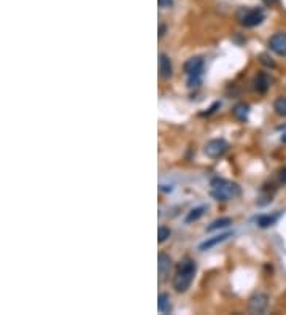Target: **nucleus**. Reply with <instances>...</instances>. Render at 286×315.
<instances>
[{
  "label": "nucleus",
  "instance_id": "obj_1",
  "mask_svg": "<svg viewBox=\"0 0 286 315\" xmlns=\"http://www.w3.org/2000/svg\"><path fill=\"white\" fill-rule=\"evenodd\" d=\"M197 271V264L196 261L191 258H185L183 261L180 262L177 267V272H175L173 277V288L178 293H185L188 291V288L191 287L194 275H196Z\"/></svg>",
  "mask_w": 286,
  "mask_h": 315
},
{
  "label": "nucleus",
  "instance_id": "obj_2",
  "mask_svg": "<svg viewBox=\"0 0 286 315\" xmlns=\"http://www.w3.org/2000/svg\"><path fill=\"white\" fill-rule=\"evenodd\" d=\"M210 186H212V196L221 202L237 198V196H240V193H242L237 183L224 180V179H213Z\"/></svg>",
  "mask_w": 286,
  "mask_h": 315
},
{
  "label": "nucleus",
  "instance_id": "obj_3",
  "mask_svg": "<svg viewBox=\"0 0 286 315\" xmlns=\"http://www.w3.org/2000/svg\"><path fill=\"white\" fill-rule=\"evenodd\" d=\"M185 74L188 75V86L190 88H197L200 84V77L204 72V57L196 56L188 59L183 65Z\"/></svg>",
  "mask_w": 286,
  "mask_h": 315
},
{
  "label": "nucleus",
  "instance_id": "obj_4",
  "mask_svg": "<svg viewBox=\"0 0 286 315\" xmlns=\"http://www.w3.org/2000/svg\"><path fill=\"white\" fill-rule=\"evenodd\" d=\"M237 19L243 27H256V26L262 24L265 15L259 8H240L237 13Z\"/></svg>",
  "mask_w": 286,
  "mask_h": 315
},
{
  "label": "nucleus",
  "instance_id": "obj_5",
  "mask_svg": "<svg viewBox=\"0 0 286 315\" xmlns=\"http://www.w3.org/2000/svg\"><path fill=\"white\" fill-rule=\"evenodd\" d=\"M229 145H227V142L224 139H213L210 142H207V145L204 148L205 155L212 158V159H216V158H221L226 152Z\"/></svg>",
  "mask_w": 286,
  "mask_h": 315
},
{
  "label": "nucleus",
  "instance_id": "obj_6",
  "mask_svg": "<svg viewBox=\"0 0 286 315\" xmlns=\"http://www.w3.org/2000/svg\"><path fill=\"white\" fill-rule=\"evenodd\" d=\"M267 306H269V296L264 293L253 294L248 301V311L251 314H264L267 311Z\"/></svg>",
  "mask_w": 286,
  "mask_h": 315
},
{
  "label": "nucleus",
  "instance_id": "obj_7",
  "mask_svg": "<svg viewBox=\"0 0 286 315\" xmlns=\"http://www.w3.org/2000/svg\"><path fill=\"white\" fill-rule=\"evenodd\" d=\"M269 48L274 51L275 54L286 57V34L278 32V34L272 35L269 40Z\"/></svg>",
  "mask_w": 286,
  "mask_h": 315
},
{
  "label": "nucleus",
  "instance_id": "obj_8",
  "mask_svg": "<svg viewBox=\"0 0 286 315\" xmlns=\"http://www.w3.org/2000/svg\"><path fill=\"white\" fill-rule=\"evenodd\" d=\"M172 269V258L167 253H159L158 257V271H159V282H162Z\"/></svg>",
  "mask_w": 286,
  "mask_h": 315
},
{
  "label": "nucleus",
  "instance_id": "obj_9",
  "mask_svg": "<svg viewBox=\"0 0 286 315\" xmlns=\"http://www.w3.org/2000/svg\"><path fill=\"white\" fill-rule=\"evenodd\" d=\"M173 74V69H172V62H170V57L167 54H159V75L161 78L164 80H168Z\"/></svg>",
  "mask_w": 286,
  "mask_h": 315
},
{
  "label": "nucleus",
  "instance_id": "obj_10",
  "mask_svg": "<svg viewBox=\"0 0 286 315\" xmlns=\"http://www.w3.org/2000/svg\"><path fill=\"white\" fill-rule=\"evenodd\" d=\"M231 236H232V233H223V234H218V236H214V237L207 239L205 242H202V244L199 245V250H200V252L210 250V248L216 247L218 244H221V242H224L226 239H229Z\"/></svg>",
  "mask_w": 286,
  "mask_h": 315
},
{
  "label": "nucleus",
  "instance_id": "obj_11",
  "mask_svg": "<svg viewBox=\"0 0 286 315\" xmlns=\"http://www.w3.org/2000/svg\"><path fill=\"white\" fill-rule=\"evenodd\" d=\"M270 83H272V80L267 74H259V75H256L255 81H253V88H255V91H258L259 94H264L269 91Z\"/></svg>",
  "mask_w": 286,
  "mask_h": 315
},
{
  "label": "nucleus",
  "instance_id": "obj_12",
  "mask_svg": "<svg viewBox=\"0 0 286 315\" xmlns=\"http://www.w3.org/2000/svg\"><path fill=\"white\" fill-rule=\"evenodd\" d=\"M232 115L236 116L238 121H246L248 120V115H250V105L245 104V102L237 104L236 107L232 108Z\"/></svg>",
  "mask_w": 286,
  "mask_h": 315
},
{
  "label": "nucleus",
  "instance_id": "obj_13",
  "mask_svg": "<svg viewBox=\"0 0 286 315\" xmlns=\"http://www.w3.org/2000/svg\"><path fill=\"white\" fill-rule=\"evenodd\" d=\"M158 311L161 314H170L172 312V303L170 296L167 293H161L158 296Z\"/></svg>",
  "mask_w": 286,
  "mask_h": 315
},
{
  "label": "nucleus",
  "instance_id": "obj_14",
  "mask_svg": "<svg viewBox=\"0 0 286 315\" xmlns=\"http://www.w3.org/2000/svg\"><path fill=\"white\" fill-rule=\"evenodd\" d=\"M282 213H274V215H261L256 218V225L259 228H269V226H274L277 220L280 218Z\"/></svg>",
  "mask_w": 286,
  "mask_h": 315
},
{
  "label": "nucleus",
  "instance_id": "obj_15",
  "mask_svg": "<svg viewBox=\"0 0 286 315\" xmlns=\"http://www.w3.org/2000/svg\"><path fill=\"white\" fill-rule=\"evenodd\" d=\"M232 225V220L229 216H223V218H218L210 223V226L207 228V231L213 233V231H218V229H224V228H229Z\"/></svg>",
  "mask_w": 286,
  "mask_h": 315
},
{
  "label": "nucleus",
  "instance_id": "obj_16",
  "mask_svg": "<svg viewBox=\"0 0 286 315\" xmlns=\"http://www.w3.org/2000/svg\"><path fill=\"white\" fill-rule=\"evenodd\" d=\"M205 210H207V207L205 206H200V207H196V209H192L190 213L186 215V218H185V221L186 223H192V221H197L200 216H202L204 213H205Z\"/></svg>",
  "mask_w": 286,
  "mask_h": 315
},
{
  "label": "nucleus",
  "instance_id": "obj_17",
  "mask_svg": "<svg viewBox=\"0 0 286 315\" xmlns=\"http://www.w3.org/2000/svg\"><path fill=\"white\" fill-rule=\"evenodd\" d=\"M274 110L277 115L280 116H286V97H278V99L274 102Z\"/></svg>",
  "mask_w": 286,
  "mask_h": 315
},
{
  "label": "nucleus",
  "instance_id": "obj_18",
  "mask_svg": "<svg viewBox=\"0 0 286 315\" xmlns=\"http://www.w3.org/2000/svg\"><path fill=\"white\" fill-rule=\"evenodd\" d=\"M170 234H172L170 229L166 228V226H161V228L158 229V242H159V244H162V242H166L168 237H170Z\"/></svg>",
  "mask_w": 286,
  "mask_h": 315
},
{
  "label": "nucleus",
  "instance_id": "obj_19",
  "mask_svg": "<svg viewBox=\"0 0 286 315\" xmlns=\"http://www.w3.org/2000/svg\"><path fill=\"white\" fill-rule=\"evenodd\" d=\"M158 5L161 10H167V8H172L173 5V0H158Z\"/></svg>",
  "mask_w": 286,
  "mask_h": 315
},
{
  "label": "nucleus",
  "instance_id": "obj_20",
  "mask_svg": "<svg viewBox=\"0 0 286 315\" xmlns=\"http://www.w3.org/2000/svg\"><path fill=\"white\" fill-rule=\"evenodd\" d=\"M261 62L265 64V65H269V67H275V62L272 61V59H270L269 56H265V54L261 56Z\"/></svg>",
  "mask_w": 286,
  "mask_h": 315
},
{
  "label": "nucleus",
  "instance_id": "obj_21",
  "mask_svg": "<svg viewBox=\"0 0 286 315\" xmlns=\"http://www.w3.org/2000/svg\"><path fill=\"white\" fill-rule=\"evenodd\" d=\"M219 107H221V104H219V102H214V104L212 105V107H210L209 110H207L205 113H202V115H204V116H205V115H212L213 111H216V108H219Z\"/></svg>",
  "mask_w": 286,
  "mask_h": 315
},
{
  "label": "nucleus",
  "instance_id": "obj_22",
  "mask_svg": "<svg viewBox=\"0 0 286 315\" xmlns=\"http://www.w3.org/2000/svg\"><path fill=\"white\" fill-rule=\"evenodd\" d=\"M278 177H280V182L286 183V167L280 170V175H278Z\"/></svg>",
  "mask_w": 286,
  "mask_h": 315
},
{
  "label": "nucleus",
  "instance_id": "obj_23",
  "mask_svg": "<svg viewBox=\"0 0 286 315\" xmlns=\"http://www.w3.org/2000/svg\"><path fill=\"white\" fill-rule=\"evenodd\" d=\"M164 34H166V26H159V38H162L164 37Z\"/></svg>",
  "mask_w": 286,
  "mask_h": 315
},
{
  "label": "nucleus",
  "instance_id": "obj_24",
  "mask_svg": "<svg viewBox=\"0 0 286 315\" xmlns=\"http://www.w3.org/2000/svg\"><path fill=\"white\" fill-rule=\"evenodd\" d=\"M262 2H265L267 5H274V3H278L280 0H262Z\"/></svg>",
  "mask_w": 286,
  "mask_h": 315
},
{
  "label": "nucleus",
  "instance_id": "obj_25",
  "mask_svg": "<svg viewBox=\"0 0 286 315\" xmlns=\"http://www.w3.org/2000/svg\"><path fill=\"white\" fill-rule=\"evenodd\" d=\"M282 142H283V143H286V132L282 135Z\"/></svg>",
  "mask_w": 286,
  "mask_h": 315
}]
</instances>
